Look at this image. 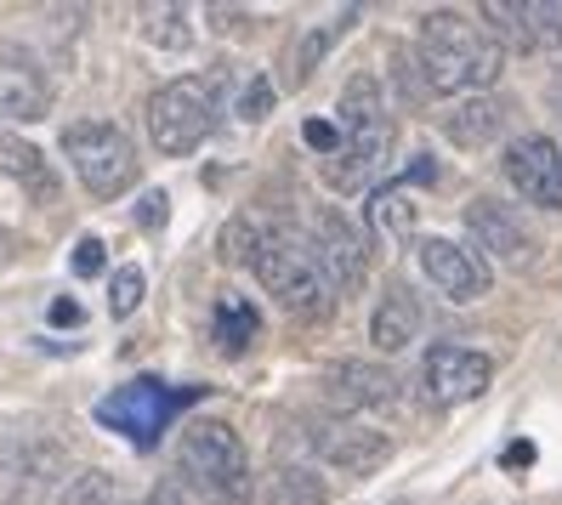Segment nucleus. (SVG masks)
I'll return each instance as SVG.
<instances>
[{"label": "nucleus", "mask_w": 562, "mask_h": 505, "mask_svg": "<svg viewBox=\"0 0 562 505\" xmlns=\"http://www.w3.org/2000/svg\"><path fill=\"white\" fill-rule=\"evenodd\" d=\"M483 29L501 52H557L562 46V0H488Z\"/></svg>", "instance_id": "1a4fd4ad"}, {"label": "nucleus", "mask_w": 562, "mask_h": 505, "mask_svg": "<svg viewBox=\"0 0 562 505\" xmlns=\"http://www.w3.org/2000/svg\"><path fill=\"white\" fill-rule=\"evenodd\" d=\"M557 103H562V86H557Z\"/></svg>", "instance_id": "c9c22d12"}, {"label": "nucleus", "mask_w": 562, "mask_h": 505, "mask_svg": "<svg viewBox=\"0 0 562 505\" xmlns=\"http://www.w3.org/2000/svg\"><path fill=\"white\" fill-rule=\"evenodd\" d=\"M261 335V318H256V307L245 295H234L227 290L222 301H216V318H211V341L222 347V352H245L250 341Z\"/></svg>", "instance_id": "412c9836"}, {"label": "nucleus", "mask_w": 562, "mask_h": 505, "mask_svg": "<svg viewBox=\"0 0 562 505\" xmlns=\"http://www.w3.org/2000/svg\"><path fill=\"white\" fill-rule=\"evenodd\" d=\"M52 80L35 69V63H0V125H29L46 120L52 109Z\"/></svg>", "instance_id": "a211bd4d"}, {"label": "nucleus", "mask_w": 562, "mask_h": 505, "mask_svg": "<svg viewBox=\"0 0 562 505\" xmlns=\"http://www.w3.org/2000/svg\"><path fill=\"white\" fill-rule=\"evenodd\" d=\"M488 381H494V358L477 352V347L438 341V347H426V358H420V397L432 403V409H454V403L483 397Z\"/></svg>", "instance_id": "6e6552de"}, {"label": "nucleus", "mask_w": 562, "mask_h": 505, "mask_svg": "<svg viewBox=\"0 0 562 505\" xmlns=\"http://www.w3.org/2000/svg\"><path fill=\"white\" fill-rule=\"evenodd\" d=\"M506 182L540 211H557L562 216V148L551 137H517L501 159Z\"/></svg>", "instance_id": "ddd939ff"}, {"label": "nucleus", "mask_w": 562, "mask_h": 505, "mask_svg": "<svg viewBox=\"0 0 562 505\" xmlns=\"http://www.w3.org/2000/svg\"><path fill=\"white\" fill-rule=\"evenodd\" d=\"M143 295H148V279H143V267L131 261V267H114V279H109V313L114 318H131L143 307Z\"/></svg>", "instance_id": "393cba45"}, {"label": "nucleus", "mask_w": 562, "mask_h": 505, "mask_svg": "<svg viewBox=\"0 0 562 505\" xmlns=\"http://www.w3.org/2000/svg\"><path fill=\"white\" fill-rule=\"evenodd\" d=\"M307 239H313V250H318V261H324V273H329L336 290H358L363 284V273H370V239H363V227L352 216H341L336 205H324Z\"/></svg>", "instance_id": "4468645a"}, {"label": "nucleus", "mask_w": 562, "mask_h": 505, "mask_svg": "<svg viewBox=\"0 0 562 505\" xmlns=\"http://www.w3.org/2000/svg\"><path fill=\"white\" fill-rule=\"evenodd\" d=\"M415 256H420V273L432 279V290L449 295L454 307H472V301H483L488 284H494V279H488V261H483L472 245H454V239H420Z\"/></svg>", "instance_id": "f8f14e48"}, {"label": "nucleus", "mask_w": 562, "mask_h": 505, "mask_svg": "<svg viewBox=\"0 0 562 505\" xmlns=\"http://www.w3.org/2000/svg\"><path fill=\"white\" fill-rule=\"evenodd\" d=\"M52 505H114V489H109L103 471H75V478L57 483Z\"/></svg>", "instance_id": "b1692460"}, {"label": "nucleus", "mask_w": 562, "mask_h": 505, "mask_svg": "<svg viewBox=\"0 0 562 505\" xmlns=\"http://www.w3.org/2000/svg\"><path fill=\"white\" fill-rule=\"evenodd\" d=\"M506 120H512V114H506L501 97L477 91V97H460V103L443 114V137H449L454 148H488V143H501Z\"/></svg>", "instance_id": "6ab92c4d"}, {"label": "nucleus", "mask_w": 562, "mask_h": 505, "mask_svg": "<svg viewBox=\"0 0 562 505\" xmlns=\"http://www.w3.org/2000/svg\"><path fill=\"white\" fill-rule=\"evenodd\" d=\"M143 35L165 52H188L193 41V23H188V7H148L143 12Z\"/></svg>", "instance_id": "5701e85b"}, {"label": "nucleus", "mask_w": 562, "mask_h": 505, "mask_svg": "<svg viewBox=\"0 0 562 505\" xmlns=\"http://www.w3.org/2000/svg\"><path fill=\"white\" fill-rule=\"evenodd\" d=\"M75 318H80L75 301H57V307H52V324H75Z\"/></svg>", "instance_id": "72a5a7b5"}, {"label": "nucleus", "mask_w": 562, "mask_h": 505, "mask_svg": "<svg viewBox=\"0 0 562 505\" xmlns=\"http://www.w3.org/2000/svg\"><path fill=\"white\" fill-rule=\"evenodd\" d=\"M143 222H148V227L165 222V193H143Z\"/></svg>", "instance_id": "473e14b6"}, {"label": "nucleus", "mask_w": 562, "mask_h": 505, "mask_svg": "<svg viewBox=\"0 0 562 505\" xmlns=\"http://www.w3.org/2000/svg\"><path fill=\"white\" fill-rule=\"evenodd\" d=\"M467 227L477 250H488L501 267H528L535 261V233L522 227V216L512 205H501V199H472L467 205Z\"/></svg>", "instance_id": "dca6fc26"}, {"label": "nucleus", "mask_w": 562, "mask_h": 505, "mask_svg": "<svg viewBox=\"0 0 562 505\" xmlns=\"http://www.w3.org/2000/svg\"><path fill=\"white\" fill-rule=\"evenodd\" d=\"M307 444L329 471H347V478H370V471L392 460V437L375 431L370 420H318L307 431Z\"/></svg>", "instance_id": "9d476101"}, {"label": "nucleus", "mask_w": 562, "mask_h": 505, "mask_svg": "<svg viewBox=\"0 0 562 505\" xmlns=\"http://www.w3.org/2000/svg\"><path fill=\"white\" fill-rule=\"evenodd\" d=\"M69 465L52 437H35V431H7L0 437V494H41V489H57V471Z\"/></svg>", "instance_id": "2eb2a0df"}, {"label": "nucleus", "mask_w": 562, "mask_h": 505, "mask_svg": "<svg viewBox=\"0 0 562 505\" xmlns=\"http://www.w3.org/2000/svg\"><path fill=\"white\" fill-rule=\"evenodd\" d=\"M222 120V80L216 75H182L165 80L148 97V137L159 154L188 159L193 148H205V137Z\"/></svg>", "instance_id": "39448f33"}, {"label": "nucleus", "mask_w": 562, "mask_h": 505, "mask_svg": "<svg viewBox=\"0 0 562 505\" xmlns=\"http://www.w3.org/2000/svg\"><path fill=\"white\" fill-rule=\"evenodd\" d=\"M347 18H352V12H347ZM347 18H341V23H329V29H313V35L302 41V52H295V80H307V75H313V63H318V57L329 52V41H336L341 29H347Z\"/></svg>", "instance_id": "bb28decb"}, {"label": "nucleus", "mask_w": 562, "mask_h": 505, "mask_svg": "<svg viewBox=\"0 0 562 505\" xmlns=\"http://www.w3.org/2000/svg\"><path fill=\"white\" fill-rule=\"evenodd\" d=\"M0 171L18 177L35 199H57V177H52V165L41 148H29L23 137H12V131H0Z\"/></svg>", "instance_id": "aec40b11"}, {"label": "nucleus", "mask_w": 562, "mask_h": 505, "mask_svg": "<svg viewBox=\"0 0 562 505\" xmlns=\"http://www.w3.org/2000/svg\"><path fill=\"white\" fill-rule=\"evenodd\" d=\"M501 465H506V471H522V465H535V444H512V449L501 454Z\"/></svg>", "instance_id": "2f4dec72"}, {"label": "nucleus", "mask_w": 562, "mask_h": 505, "mask_svg": "<svg viewBox=\"0 0 562 505\" xmlns=\"http://www.w3.org/2000/svg\"><path fill=\"white\" fill-rule=\"evenodd\" d=\"M268 505H329V494L318 483V471L284 465V471H273V483H268Z\"/></svg>", "instance_id": "4be33fe9"}, {"label": "nucleus", "mask_w": 562, "mask_h": 505, "mask_svg": "<svg viewBox=\"0 0 562 505\" xmlns=\"http://www.w3.org/2000/svg\"><path fill=\"white\" fill-rule=\"evenodd\" d=\"M256 233H261V227H250V222H227V227H222V261H250Z\"/></svg>", "instance_id": "cd10ccee"}, {"label": "nucleus", "mask_w": 562, "mask_h": 505, "mask_svg": "<svg viewBox=\"0 0 562 505\" xmlns=\"http://www.w3.org/2000/svg\"><path fill=\"white\" fill-rule=\"evenodd\" d=\"M250 273L295 318H324L329 301H336V284H329L313 239H307V233H295V227H261L256 233Z\"/></svg>", "instance_id": "7ed1b4c3"}, {"label": "nucleus", "mask_w": 562, "mask_h": 505, "mask_svg": "<svg viewBox=\"0 0 562 505\" xmlns=\"http://www.w3.org/2000/svg\"><path fill=\"white\" fill-rule=\"evenodd\" d=\"M69 261H75V273H80V279H91V273H103V267H109V245L86 233V239L75 245V256H69Z\"/></svg>", "instance_id": "c756f323"}, {"label": "nucleus", "mask_w": 562, "mask_h": 505, "mask_svg": "<svg viewBox=\"0 0 562 505\" xmlns=\"http://www.w3.org/2000/svg\"><path fill=\"white\" fill-rule=\"evenodd\" d=\"M375 227H381V233H398V239H404V233L415 227V199H409L404 188H386V193L375 199Z\"/></svg>", "instance_id": "a878e982"}, {"label": "nucleus", "mask_w": 562, "mask_h": 505, "mask_svg": "<svg viewBox=\"0 0 562 505\" xmlns=\"http://www.w3.org/2000/svg\"><path fill=\"white\" fill-rule=\"evenodd\" d=\"M268 103H273V80L268 75H250V86L239 97V114L245 120H261V114H268Z\"/></svg>", "instance_id": "7c9ffc66"}, {"label": "nucleus", "mask_w": 562, "mask_h": 505, "mask_svg": "<svg viewBox=\"0 0 562 505\" xmlns=\"http://www.w3.org/2000/svg\"><path fill=\"white\" fill-rule=\"evenodd\" d=\"M420 329H426L420 295L409 284H386L381 301H375V313H370V347L375 352H404L409 341H420Z\"/></svg>", "instance_id": "f3484780"}, {"label": "nucleus", "mask_w": 562, "mask_h": 505, "mask_svg": "<svg viewBox=\"0 0 562 505\" xmlns=\"http://www.w3.org/2000/svg\"><path fill=\"white\" fill-rule=\"evenodd\" d=\"M329 120H336V131H341V148L324 159V182L336 193H363L392 159V109H386L381 80L352 75Z\"/></svg>", "instance_id": "f03ea898"}, {"label": "nucleus", "mask_w": 562, "mask_h": 505, "mask_svg": "<svg viewBox=\"0 0 562 505\" xmlns=\"http://www.w3.org/2000/svg\"><path fill=\"white\" fill-rule=\"evenodd\" d=\"M302 143H307L318 159H329V154L341 148V131H336V120H307V125H302Z\"/></svg>", "instance_id": "c85d7f7f"}, {"label": "nucleus", "mask_w": 562, "mask_h": 505, "mask_svg": "<svg viewBox=\"0 0 562 505\" xmlns=\"http://www.w3.org/2000/svg\"><path fill=\"white\" fill-rule=\"evenodd\" d=\"M200 392L193 386H165V381H154V375H143V381H125V386H114L103 403H97V426H109V431H120V437H131L137 449H154L159 444V431L171 426L177 415H182V403H193Z\"/></svg>", "instance_id": "0eeeda50"}, {"label": "nucleus", "mask_w": 562, "mask_h": 505, "mask_svg": "<svg viewBox=\"0 0 562 505\" xmlns=\"http://www.w3.org/2000/svg\"><path fill=\"white\" fill-rule=\"evenodd\" d=\"M177 478L188 494H200L205 505H250V454L239 444L234 426L222 420H193L177 444Z\"/></svg>", "instance_id": "20e7f679"}, {"label": "nucleus", "mask_w": 562, "mask_h": 505, "mask_svg": "<svg viewBox=\"0 0 562 505\" xmlns=\"http://www.w3.org/2000/svg\"><path fill=\"white\" fill-rule=\"evenodd\" d=\"M63 159H69L75 182L91 199H120L131 182H137V143L125 137L114 120H80L63 131Z\"/></svg>", "instance_id": "423d86ee"}, {"label": "nucleus", "mask_w": 562, "mask_h": 505, "mask_svg": "<svg viewBox=\"0 0 562 505\" xmlns=\"http://www.w3.org/2000/svg\"><path fill=\"white\" fill-rule=\"evenodd\" d=\"M318 386H324L329 409H341L347 420H363V415L392 409V403H398V375H392L386 363H363V358L329 363Z\"/></svg>", "instance_id": "9b49d317"}, {"label": "nucleus", "mask_w": 562, "mask_h": 505, "mask_svg": "<svg viewBox=\"0 0 562 505\" xmlns=\"http://www.w3.org/2000/svg\"><path fill=\"white\" fill-rule=\"evenodd\" d=\"M501 41L467 12H426L420 18V35H415V69L420 86L438 91V97H477L501 80Z\"/></svg>", "instance_id": "f257e3e1"}, {"label": "nucleus", "mask_w": 562, "mask_h": 505, "mask_svg": "<svg viewBox=\"0 0 562 505\" xmlns=\"http://www.w3.org/2000/svg\"><path fill=\"white\" fill-rule=\"evenodd\" d=\"M148 505H171V500H165V494H154V500H148Z\"/></svg>", "instance_id": "f704fd0d"}]
</instances>
